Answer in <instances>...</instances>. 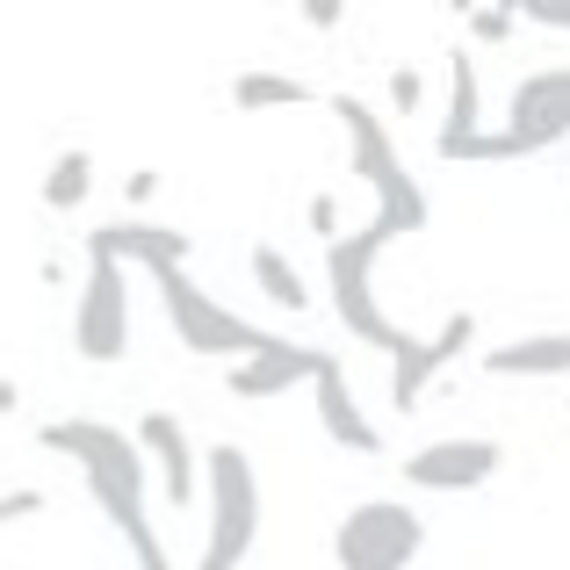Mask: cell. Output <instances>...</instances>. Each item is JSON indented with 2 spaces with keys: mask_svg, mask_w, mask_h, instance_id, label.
Listing matches in <instances>:
<instances>
[{
  "mask_svg": "<svg viewBox=\"0 0 570 570\" xmlns=\"http://www.w3.org/2000/svg\"><path fill=\"white\" fill-rule=\"evenodd\" d=\"M37 441L51 448V455L80 462L95 505L109 513V528L130 542V563H138V570H174L167 549H159L153 505H145V455H138V441H130L124 426H109V419H51Z\"/></svg>",
  "mask_w": 570,
  "mask_h": 570,
  "instance_id": "obj_1",
  "label": "cell"
},
{
  "mask_svg": "<svg viewBox=\"0 0 570 570\" xmlns=\"http://www.w3.org/2000/svg\"><path fill=\"white\" fill-rule=\"evenodd\" d=\"M43 513V491H0V528H14V520H37Z\"/></svg>",
  "mask_w": 570,
  "mask_h": 570,
  "instance_id": "obj_23",
  "label": "cell"
},
{
  "mask_svg": "<svg viewBox=\"0 0 570 570\" xmlns=\"http://www.w3.org/2000/svg\"><path fill=\"white\" fill-rule=\"evenodd\" d=\"M462 22H470L476 43H505V37H513V22H520V8H462Z\"/></svg>",
  "mask_w": 570,
  "mask_h": 570,
  "instance_id": "obj_20",
  "label": "cell"
},
{
  "mask_svg": "<svg viewBox=\"0 0 570 570\" xmlns=\"http://www.w3.org/2000/svg\"><path fill=\"white\" fill-rule=\"evenodd\" d=\"M325 362H333L325 347H304V340H275V347H261L253 362H232L224 390H232V397H282V390L311 383Z\"/></svg>",
  "mask_w": 570,
  "mask_h": 570,
  "instance_id": "obj_12",
  "label": "cell"
},
{
  "mask_svg": "<svg viewBox=\"0 0 570 570\" xmlns=\"http://www.w3.org/2000/svg\"><path fill=\"white\" fill-rule=\"evenodd\" d=\"M203 499H209V534L195 570H238L261 542V476L238 441H217L203 455Z\"/></svg>",
  "mask_w": 570,
  "mask_h": 570,
  "instance_id": "obj_3",
  "label": "cell"
},
{
  "mask_svg": "<svg viewBox=\"0 0 570 570\" xmlns=\"http://www.w3.org/2000/svg\"><path fill=\"white\" fill-rule=\"evenodd\" d=\"M476 130H484V87H476L470 51H448V124H441V145H433V153L455 159Z\"/></svg>",
  "mask_w": 570,
  "mask_h": 570,
  "instance_id": "obj_15",
  "label": "cell"
},
{
  "mask_svg": "<svg viewBox=\"0 0 570 570\" xmlns=\"http://www.w3.org/2000/svg\"><path fill=\"white\" fill-rule=\"evenodd\" d=\"M246 261H253V282H261V296H267V304H275V311H289V318H304V311H311V282L296 275V261H289V253H282V246H253Z\"/></svg>",
  "mask_w": 570,
  "mask_h": 570,
  "instance_id": "obj_17",
  "label": "cell"
},
{
  "mask_svg": "<svg viewBox=\"0 0 570 570\" xmlns=\"http://www.w3.org/2000/svg\"><path fill=\"white\" fill-rule=\"evenodd\" d=\"M14 404H22V390H14L8 376H0V412H14Z\"/></svg>",
  "mask_w": 570,
  "mask_h": 570,
  "instance_id": "obj_28",
  "label": "cell"
},
{
  "mask_svg": "<svg viewBox=\"0 0 570 570\" xmlns=\"http://www.w3.org/2000/svg\"><path fill=\"white\" fill-rule=\"evenodd\" d=\"M311 232H318L325 246L340 238V195H311Z\"/></svg>",
  "mask_w": 570,
  "mask_h": 570,
  "instance_id": "obj_24",
  "label": "cell"
},
{
  "mask_svg": "<svg viewBox=\"0 0 570 570\" xmlns=\"http://www.w3.org/2000/svg\"><path fill=\"white\" fill-rule=\"evenodd\" d=\"M505 130H513L528 153H542V145L570 138V66L528 72V80L513 87V101H505Z\"/></svg>",
  "mask_w": 570,
  "mask_h": 570,
  "instance_id": "obj_10",
  "label": "cell"
},
{
  "mask_svg": "<svg viewBox=\"0 0 570 570\" xmlns=\"http://www.w3.org/2000/svg\"><path fill=\"white\" fill-rule=\"evenodd\" d=\"M87 195H95V153L87 145H66V153L51 159V174H43V209H80Z\"/></svg>",
  "mask_w": 570,
  "mask_h": 570,
  "instance_id": "obj_18",
  "label": "cell"
},
{
  "mask_svg": "<svg viewBox=\"0 0 570 570\" xmlns=\"http://www.w3.org/2000/svg\"><path fill=\"white\" fill-rule=\"evenodd\" d=\"M528 22H549V29H570V0H528Z\"/></svg>",
  "mask_w": 570,
  "mask_h": 570,
  "instance_id": "obj_27",
  "label": "cell"
},
{
  "mask_svg": "<svg viewBox=\"0 0 570 570\" xmlns=\"http://www.w3.org/2000/svg\"><path fill=\"white\" fill-rule=\"evenodd\" d=\"M311 390H318V426L333 433L347 455H383V433L368 426V412H362V397H354V383H347V368H340V354L311 376Z\"/></svg>",
  "mask_w": 570,
  "mask_h": 570,
  "instance_id": "obj_14",
  "label": "cell"
},
{
  "mask_svg": "<svg viewBox=\"0 0 570 570\" xmlns=\"http://www.w3.org/2000/svg\"><path fill=\"white\" fill-rule=\"evenodd\" d=\"M318 101V87H304L296 72H238L232 80V109H304Z\"/></svg>",
  "mask_w": 570,
  "mask_h": 570,
  "instance_id": "obj_19",
  "label": "cell"
},
{
  "mask_svg": "<svg viewBox=\"0 0 570 570\" xmlns=\"http://www.w3.org/2000/svg\"><path fill=\"white\" fill-rule=\"evenodd\" d=\"M153 282H159V304H167L174 340H181L188 354H203V362H253L261 347H275V333H261V325H246L238 311H224L188 267H159Z\"/></svg>",
  "mask_w": 570,
  "mask_h": 570,
  "instance_id": "obj_5",
  "label": "cell"
},
{
  "mask_svg": "<svg viewBox=\"0 0 570 570\" xmlns=\"http://www.w3.org/2000/svg\"><path fill=\"white\" fill-rule=\"evenodd\" d=\"M159 188H167V174H153V167H138V174H130V181H124V203H153V195Z\"/></svg>",
  "mask_w": 570,
  "mask_h": 570,
  "instance_id": "obj_26",
  "label": "cell"
},
{
  "mask_svg": "<svg viewBox=\"0 0 570 570\" xmlns=\"http://www.w3.org/2000/svg\"><path fill=\"white\" fill-rule=\"evenodd\" d=\"M470 340H476V318H470V311H448V325L433 340H404V347L390 354V404H397V412H412V404L426 397V383L441 376L455 354H470Z\"/></svg>",
  "mask_w": 570,
  "mask_h": 570,
  "instance_id": "obj_9",
  "label": "cell"
},
{
  "mask_svg": "<svg viewBox=\"0 0 570 570\" xmlns=\"http://www.w3.org/2000/svg\"><path fill=\"white\" fill-rule=\"evenodd\" d=\"M505 462L499 441H484V433H448V441H426L404 455V484L412 491H476L491 484Z\"/></svg>",
  "mask_w": 570,
  "mask_h": 570,
  "instance_id": "obj_8",
  "label": "cell"
},
{
  "mask_svg": "<svg viewBox=\"0 0 570 570\" xmlns=\"http://www.w3.org/2000/svg\"><path fill=\"white\" fill-rule=\"evenodd\" d=\"M87 253L95 261H138V267H188V253H195V238L181 232V224H138V217H124V224H101V232H87Z\"/></svg>",
  "mask_w": 570,
  "mask_h": 570,
  "instance_id": "obj_11",
  "label": "cell"
},
{
  "mask_svg": "<svg viewBox=\"0 0 570 570\" xmlns=\"http://www.w3.org/2000/svg\"><path fill=\"white\" fill-rule=\"evenodd\" d=\"M390 246V232L376 217L362 224V232H340L333 246H325V296H333V318L347 325L362 347H376V354H397L404 340V325H390L383 318V304H376V253Z\"/></svg>",
  "mask_w": 570,
  "mask_h": 570,
  "instance_id": "obj_4",
  "label": "cell"
},
{
  "mask_svg": "<svg viewBox=\"0 0 570 570\" xmlns=\"http://www.w3.org/2000/svg\"><path fill=\"white\" fill-rule=\"evenodd\" d=\"M426 549V520L404 499H362L354 513H340L333 528V563L340 570H412Z\"/></svg>",
  "mask_w": 570,
  "mask_h": 570,
  "instance_id": "obj_6",
  "label": "cell"
},
{
  "mask_svg": "<svg viewBox=\"0 0 570 570\" xmlns=\"http://www.w3.org/2000/svg\"><path fill=\"white\" fill-rule=\"evenodd\" d=\"M455 159H528V145H520L513 130H476V138L462 145Z\"/></svg>",
  "mask_w": 570,
  "mask_h": 570,
  "instance_id": "obj_21",
  "label": "cell"
},
{
  "mask_svg": "<svg viewBox=\"0 0 570 570\" xmlns=\"http://www.w3.org/2000/svg\"><path fill=\"white\" fill-rule=\"evenodd\" d=\"M333 116H340V130H347V159H354V181H368L376 188V224L390 238H412V232H426V188L412 181V167L397 159V145H390V124L376 109H368L362 95H333Z\"/></svg>",
  "mask_w": 570,
  "mask_h": 570,
  "instance_id": "obj_2",
  "label": "cell"
},
{
  "mask_svg": "<svg viewBox=\"0 0 570 570\" xmlns=\"http://www.w3.org/2000/svg\"><path fill=\"white\" fill-rule=\"evenodd\" d=\"M296 14H304L311 29H340V22H347V8H340V0H304Z\"/></svg>",
  "mask_w": 570,
  "mask_h": 570,
  "instance_id": "obj_25",
  "label": "cell"
},
{
  "mask_svg": "<svg viewBox=\"0 0 570 570\" xmlns=\"http://www.w3.org/2000/svg\"><path fill=\"white\" fill-rule=\"evenodd\" d=\"M130 441H138L145 462H159V484H167L174 505L203 499V462H195V448H188V433H181V419H174V412H145Z\"/></svg>",
  "mask_w": 570,
  "mask_h": 570,
  "instance_id": "obj_13",
  "label": "cell"
},
{
  "mask_svg": "<svg viewBox=\"0 0 570 570\" xmlns=\"http://www.w3.org/2000/svg\"><path fill=\"white\" fill-rule=\"evenodd\" d=\"M72 354L95 362V368H109V362L130 354V282H124L116 261L87 267V289H80V304H72Z\"/></svg>",
  "mask_w": 570,
  "mask_h": 570,
  "instance_id": "obj_7",
  "label": "cell"
},
{
  "mask_svg": "<svg viewBox=\"0 0 570 570\" xmlns=\"http://www.w3.org/2000/svg\"><path fill=\"white\" fill-rule=\"evenodd\" d=\"M484 376H570V333H528L484 354Z\"/></svg>",
  "mask_w": 570,
  "mask_h": 570,
  "instance_id": "obj_16",
  "label": "cell"
},
{
  "mask_svg": "<svg viewBox=\"0 0 570 570\" xmlns=\"http://www.w3.org/2000/svg\"><path fill=\"white\" fill-rule=\"evenodd\" d=\"M419 101H426L419 66H390V109H397V116H419Z\"/></svg>",
  "mask_w": 570,
  "mask_h": 570,
  "instance_id": "obj_22",
  "label": "cell"
}]
</instances>
